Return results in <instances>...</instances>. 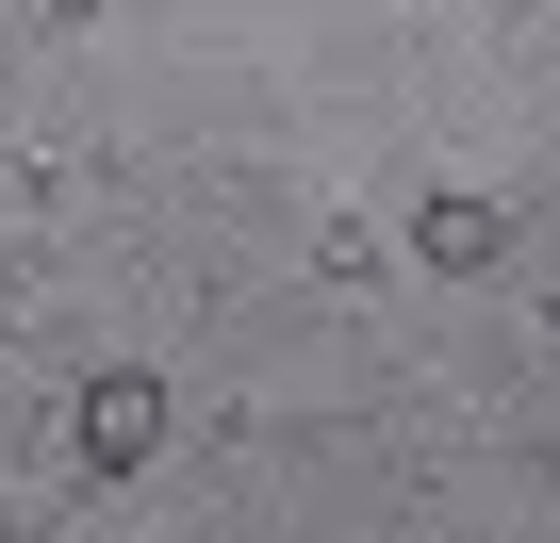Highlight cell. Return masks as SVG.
I'll return each instance as SVG.
<instances>
[{
  "label": "cell",
  "instance_id": "1",
  "mask_svg": "<svg viewBox=\"0 0 560 543\" xmlns=\"http://www.w3.org/2000/svg\"><path fill=\"white\" fill-rule=\"evenodd\" d=\"M149 445H165V379H149V363H116V379H83V461H100V477H132Z\"/></svg>",
  "mask_w": 560,
  "mask_h": 543
},
{
  "label": "cell",
  "instance_id": "3",
  "mask_svg": "<svg viewBox=\"0 0 560 543\" xmlns=\"http://www.w3.org/2000/svg\"><path fill=\"white\" fill-rule=\"evenodd\" d=\"M544 314H560V297H544Z\"/></svg>",
  "mask_w": 560,
  "mask_h": 543
},
{
  "label": "cell",
  "instance_id": "2",
  "mask_svg": "<svg viewBox=\"0 0 560 543\" xmlns=\"http://www.w3.org/2000/svg\"><path fill=\"white\" fill-rule=\"evenodd\" d=\"M412 247H429V263H494V247H511V214H494V198H429V214H412Z\"/></svg>",
  "mask_w": 560,
  "mask_h": 543
}]
</instances>
